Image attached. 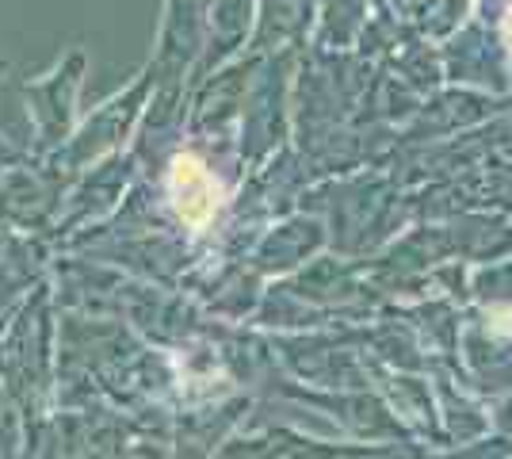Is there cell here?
<instances>
[{
    "instance_id": "obj_1",
    "label": "cell",
    "mask_w": 512,
    "mask_h": 459,
    "mask_svg": "<svg viewBox=\"0 0 512 459\" xmlns=\"http://www.w3.org/2000/svg\"><path fill=\"white\" fill-rule=\"evenodd\" d=\"M169 196L176 215L192 230H203L222 207V184L195 153H180L169 169Z\"/></svg>"
},
{
    "instance_id": "obj_2",
    "label": "cell",
    "mask_w": 512,
    "mask_h": 459,
    "mask_svg": "<svg viewBox=\"0 0 512 459\" xmlns=\"http://www.w3.org/2000/svg\"><path fill=\"white\" fill-rule=\"evenodd\" d=\"M509 39H512V16H509Z\"/></svg>"
}]
</instances>
